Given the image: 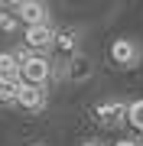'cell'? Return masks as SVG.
I'll return each mask as SVG.
<instances>
[{
  "mask_svg": "<svg viewBox=\"0 0 143 146\" xmlns=\"http://www.w3.org/2000/svg\"><path fill=\"white\" fill-rule=\"evenodd\" d=\"M111 58H114V65H120V68H133V65L140 62V46H137V39H127V36L114 39V42H111Z\"/></svg>",
  "mask_w": 143,
  "mask_h": 146,
  "instance_id": "cell-1",
  "label": "cell"
},
{
  "mask_svg": "<svg viewBox=\"0 0 143 146\" xmlns=\"http://www.w3.org/2000/svg\"><path fill=\"white\" fill-rule=\"evenodd\" d=\"M49 75H52V65H49L46 55H29L26 62H23V84H39L43 88V81H49Z\"/></svg>",
  "mask_w": 143,
  "mask_h": 146,
  "instance_id": "cell-2",
  "label": "cell"
},
{
  "mask_svg": "<svg viewBox=\"0 0 143 146\" xmlns=\"http://www.w3.org/2000/svg\"><path fill=\"white\" fill-rule=\"evenodd\" d=\"M13 10L20 16V23H26V26H43V23H49V10L39 0H20V3H13Z\"/></svg>",
  "mask_w": 143,
  "mask_h": 146,
  "instance_id": "cell-3",
  "label": "cell"
},
{
  "mask_svg": "<svg viewBox=\"0 0 143 146\" xmlns=\"http://www.w3.org/2000/svg\"><path fill=\"white\" fill-rule=\"evenodd\" d=\"M23 39H26L29 49H49V46L55 42V29L49 26V23H43V26H26Z\"/></svg>",
  "mask_w": 143,
  "mask_h": 146,
  "instance_id": "cell-4",
  "label": "cell"
},
{
  "mask_svg": "<svg viewBox=\"0 0 143 146\" xmlns=\"http://www.w3.org/2000/svg\"><path fill=\"white\" fill-rule=\"evenodd\" d=\"M16 104L26 107V110H43V107H46V91L39 88V84H23Z\"/></svg>",
  "mask_w": 143,
  "mask_h": 146,
  "instance_id": "cell-5",
  "label": "cell"
},
{
  "mask_svg": "<svg viewBox=\"0 0 143 146\" xmlns=\"http://www.w3.org/2000/svg\"><path fill=\"white\" fill-rule=\"evenodd\" d=\"M98 117L104 120V123H117V120L130 117V107L120 104V101H104V104H98Z\"/></svg>",
  "mask_w": 143,
  "mask_h": 146,
  "instance_id": "cell-6",
  "label": "cell"
},
{
  "mask_svg": "<svg viewBox=\"0 0 143 146\" xmlns=\"http://www.w3.org/2000/svg\"><path fill=\"white\" fill-rule=\"evenodd\" d=\"M23 62L16 58V52H0V78H20Z\"/></svg>",
  "mask_w": 143,
  "mask_h": 146,
  "instance_id": "cell-7",
  "label": "cell"
},
{
  "mask_svg": "<svg viewBox=\"0 0 143 146\" xmlns=\"http://www.w3.org/2000/svg\"><path fill=\"white\" fill-rule=\"evenodd\" d=\"M69 78H72V81L91 78V62H88L85 55H72V62H69Z\"/></svg>",
  "mask_w": 143,
  "mask_h": 146,
  "instance_id": "cell-8",
  "label": "cell"
},
{
  "mask_svg": "<svg viewBox=\"0 0 143 146\" xmlns=\"http://www.w3.org/2000/svg\"><path fill=\"white\" fill-rule=\"evenodd\" d=\"M20 88H23L20 78H0V104H13L20 98Z\"/></svg>",
  "mask_w": 143,
  "mask_h": 146,
  "instance_id": "cell-9",
  "label": "cell"
},
{
  "mask_svg": "<svg viewBox=\"0 0 143 146\" xmlns=\"http://www.w3.org/2000/svg\"><path fill=\"white\" fill-rule=\"evenodd\" d=\"M127 120L137 127V130H143V101H133V104H130V117Z\"/></svg>",
  "mask_w": 143,
  "mask_h": 146,
  "instance_id": "cell-10",
  "label": "cell"
},
{
  "mask_svg": "<svg viewBox=\"0 0 143 146\" xmlns=\"http://www.w3.org/2000/svg\"><path fill=\"white\" fill-rule=\"evenodd\" d=\"M16 20H20V16H16V13H0V29L13 33V29H16Z\"/></svg>",
  "mask_w": 143,
  "mask_h": 146,
  "instance_id": "cell-11",
  "label": "cell"
},
{
  "mask_svg": "<svg viewBox=\"0 0 143 146\" xmlns=\"http://www.w3.org/2000/svg\"><path fill=\"white\" fill-rule=\"evenodd\" d=\"M59 46H62V49H72L75 46V36H72V33H62V36H59Z\"/></svg>",
  "mask_w": 143,
  "mask_h": 146,
  "instance_id": "cell-12",
  "label": "cell"
},
{
  "mask_svg": "<svg viewBox=\"0 0 143 146\" xmlns=\"http://www.w3.org/2000/svg\"><path fill=\"white\" fill-rule=\"evenodd\" d=\"M114 146H143V143H137V140H130V136H127V140H117Z\"/></svg>",
  "mask_w": 143,
  "mask_h": 146,
  "instance_id": "cell-13",
  "label": "cell"
},
{
  "mask_svg": "<svg viewBox=\"0 0 143 146\" xmlns=\"http://www.w3.org/2000/svg\"><path fill=\"white\" fill-rule=\"evenodd\" d=\"M81 146H104V143H98V140H85Z\"/></svg>",
  "mask_w": 143,
  "mask_h": 146,
  "instance_id": "cell-14",
  "label": "cell"
}]
</instances>
